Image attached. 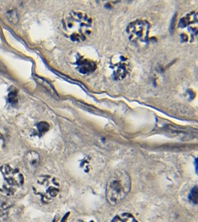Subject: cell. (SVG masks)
I'll list each match as a JSON object with an SVG mask.
<instances>
[{
  "label": "cell",
  "mask_w": 198,
  "mask_h": 222,
  "mask_svg": "<svg viewBox=\"0 0 198 222\" xmlns=\"http://www.w3.org/2000/svg\"><path fill=\"white\" fill-rule=\"evenodd\" d=\"M4 68H5V67H4L3 65L1 64V62H0V71H2V70H3Z\"/></svg>",
  "instance_id": "2e32d148"
},
{
  "label": "cell",
  "mask_w": 198,
  "mask_h": 222,
  "mask_svg": "<svg viewBox=\"0 0 198 222\" xmlns=\"http://www.w3.org/2000/svg\"><path fill=\"white\" fill-rule=\"evenodd\" d=\"M150 24L143 19L132 22L127 28L129 39L134 43H146L148 42Z\"/></svg>",
  "instance_id": "5b68a950"
},
{
  "label": "cell",
  "mask_w": 198,
  "mask_h": 222,
  "mask_svg": "<svg viewBox=\"0 0 198 222\" xmlns=\"http://www.w3.org/2000/svg\"><path fill=\"white\" fill-rule=\"evenodd\" d=\"M7 139V133L3 129L0 127V152L5 147Z\"/></svg>",
  "instance_id": "4fadbf2b"
},
{
  "label": "cell",
  "mask_w": 198,
  "mask_h": 222,
  "mask_svg": "<svg viewBox=\"0 0 198 222\" xmlns=\"http://www.w3.org/2000/svg\"><path fill=\"white\" fill-rule=\"evenodd\" d=\"M131 187L130 176L125 170L116 171L108 179L106 185V199L111 205L120 203L129 194Z\"/></svg>",
  "instance_id": "7a4b0ae2"
},
{
  "label": "cell",
  "mask_w": 198,
  "mask_h": 222,
  "mask_svg": "<svg viewBox=\"0 0 198 222\" xmlns=\"http://www.w3.org/2000/svg\"><path fill=\"white\" fill-rule=\"evenodd\" d=\"M32 189L34 195L38 196L42 204H49L57 198L60 193L59 181L54 175H41L35 179Z\"/></svg>",
  "instance_id": "277c9868"
},
{
  "label": "cell",
  "mask_w": 198,
  "mask_h": 222,
  "mask_svg": "<svg viewBox=\"0 0 198 222\" xmlns=\"http://www.w3.org/2000/svg\"><path fill=\"white\" fill-rule=\"evenodd\" d=\"M93 20L89 15L80 11L68 13L63 20L65 35L73 42H82L92 32Z\"/></svg>",
  "instance_id": "6da1fadb"
},
{
  "label": "cell",
  "mask_w": 198,
  "mask_h": 222,
  "mask_svg": "<svg viewBox=\"0 0 198 222\" xmlns=\"http://www.w3.org/2000/svg\"><path fill=\"white\" fill-rule=\"evenodd\" d=\"M111 222H138L137 220L130 213H121L116 215Z\"/></svg>",
  "instance_id": "8fae6325"
},
{
  "label": "cell",
  "mask_w": 198,
  "mask_h": 222,
  "mask_svg": "<svg viewBox=\"0 0 198 222\" xmlns=\"http://www.w3.org/2000/svg\"><path fill=\"white\" fill-rule=\"evenodd\" d=\"M49 125L45 122H41L37 125V131H38V133L39 135V136H42V135L45 133L46 132H48L49 130Z\"/></svg>",
  "instance_id": "7c38bea8"
},
{
  "label": "cell",
  "mask_w": 198,
  "mask_h": 222,
  "mask_svg": "<svg viewBox=\"0 0 198 222\" xmlns=\"http://www.w3.org/2000/svg\"><path fill=\"white\" fill-rule=\"evenodd\" d=\"M197 22V14L196 12H191L183 16L180 20L178 26L180 28H184L191 24H195Z\"/></svg>",
  "instance_id": "30bf717a"
},
{
  "label": "cell",
  "mask_w": 198,
  "mask_h": 222,
  "mask_svg": "<svg viewBox=\"0 0 198 222\" xmlns=\"http://www.w3.org/2000/svg\"><path fill=\"white\" fill-rule=\"evenodd\" d=\"M14 204L7 201H0V222H5L9 219Z\"/></svg>",
  "instance_id": "9c48e42d"
},
{
  "label": "cell",
  "mask_w": 198,
  "mask_h": 222,
  "mask_svg": "<svg viewBox=\"0 0 198 222\" xmlns=\"http://www.w3.org/2000/svg\"><path fill=\"white\" fill-rule=\"evenodd\" d=\"M188 200L191 203L197 204V186L194 187L188 195Z\"/></svg>",
  "instance_id": "5bb4252c"
},
{
  "label": "cell",
  "mask_w": 198,
  "mask_h": 222,
  "mask_svg": "<svg viewBox=\"0 0 198 222\" xmlns=\"http://www.w3.org/2000/svg\"><path fill=\"white\" fill-rule=\"evenodd\" d=\"M111 68L113 70V76L116 80H122L129 73V62L125 56L120 55L115 57L111 62Z\"/></svg>",
  "instance_id": "8992f818"
},
{
  "label": "cell",
  "mask_w": 198,
  "mask_h": 222,
  "mask_svg": "<svg viewBox=\"0 0 198 222\" xmlns=\"http://www.w3.org/2000/svg\"><path fill=\"white\" fill-rule=\"evenodd\" d=\"M25 176L21 170L6 164L0 166V193L13 196L22 189Z\"/></svg>",
  "instance_id": "3957f363"
},
{
  "label": "cell",
  "mask_w": 198,
  "mask_h": 222,
  "mask_svg": "<svg viewBox=\"0 0 198 222\" xmlns=\"http://www.w3.org/2000/svg\"><path fill=\"white\" fill-rule=\"evenodd\" d=\"M77 222H94V221H82V220H80L78 221Z\"/></svg>",
  "instance_id": "e0dca14e"
},
{
  "label": "cell",
  "mask_w": 198,
  "mask_h": 222,
  "mask_svg": "<svg viewBox=\"0 0 198 222\" xmlns=\"http://www.w3.org/2000/svg\"><path fill=\"white\" fill-rule=\"evenodd\" d=\"M24 164L31 172H34L38 168L40 162V156L37 152L33 150L28 151L23 157Z\"/></svg>",
  "instance_id": "52a82bcc"
},
{
  "label": "cell",
  "mask_w": 198,
  "mask_h": 222,
  "mask_svg": "<svg viewBox=\"0 0 198 222\" xmlns=\"http://www.w3.org/2000/svg\"><path fill=\"white\" fill-rule=\"evenodd\" d=\"M77 69L80 73L84 75L90 74L95 71L97 64L90 59L80 56L77 59Z\"/></svg>",
  "instance_id": "ba28073f"
},
{
  "label": "cell",
  "mask_w": 198,
  "mask_h": 222,
  "mask_svg": "<svg viewBox=\"0 0 198 222\" xmlns=\"http://www.w3.org/2000/svg\"><path fill=\"white\" fill-rule=\"evenodd\" d=\"M7 99H8L9 103L13 104V105L17 104L18 102L17 93H16V91H11V92L8 94Z\"/></svg>",
  "instance_id": "9a60e30c"
}]
</instances>
